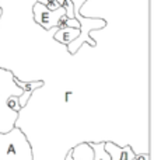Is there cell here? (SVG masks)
Wrapping results in <instances>:
<instances>
[{
	"instance_id": "ba28073f",
	"label": "cell",
	"mask_w": 154,
	"mask_h": 160,
	"mask_svg": "<svg viewBox=\"0 0 154 160\" xmlns=\"http://www.w3.org/2000/svg\"><path fill=\"white\" fill-rule=\"evenodd\" d=\"M94 152V160H111L109 155L107 153L104 148V143L105 141H99V142H88ZM135 160V159H133Z\"/></svg>"
},
{
	"instance_id": "5bb4252c",
	"label": "cell",
	"mask_w": 154,
	"mask_h": 160,
	"mask_svg": "<svg viewBox=\"0 0 154 160\" xmlns=\"http://www.w3.org/2000/svg\"><path fill=\"white\" fill-rule=\"evenodd\" d=\"M2 16H3V8H2V6H0V18H2Z\"/></svg>"
},
{
	"instance_id": "5b68a950",
	"label": "cell",
	"mask_w": 154,
	"mask_h": 160,
	"mask_svg": "<svg viewBox=\"0 0 154 160\" xmlns=\"http://www.w3.org/2000/svg\"><path fill=\"white\" fill-rule=\"evenodd\" d=\"M104 148L107 150V153L109 155L111 160H133L136 156V152L133 150V148L130 145L121 148L119 145H116L115 142L105 141Z\"/></svg>"
},
{
	"instance_id": "7c38bea8",
	"label": "cell",
	"mask_w": 154,
	"mask_h": 160,
	"mask_svg": "<svg viewBox=\"0 0 154 160\" xmlns=\"http://www.w3.org/2000/svg\"><path fill=\"white\" fill-rule=\"evenodd\" d=\"M72 2H73V4H75V17H76L80 14V7H81V4L85 0H72Z\"/></svg>"
},
{
	"instance_id": "277c9868",
	"label": "cell",
	"mask_w": 154,
	"mask_h": 160,
	"mask_svg": "<svg viewBox=\"0 0 154 160\" xmlns=\"http://www.w3.org/2000/svg\"><path fill=\"white\" fill-rule=\"evenodd\" d=\"M31 11H32V18L39 27H42L45 31H51L53 28H58V22L60 17L65 14V8L59 7L56 10H49L45 7L42 3L35 2L31 6Z\"/></svg>"
},
{
	"instance_id": "4fadbf2b",
	"label": "cell",
	"mask_w": 154,
	"mask_h": 160,
	"mask_svg": "<svg viewBox=\"0 0 154 160\" xmlns=\"http://www.w3.org/2000/svg\"><path fill=\"white\" fill-rule=\"evenodd\" d=\"M135 160H150V156H149V153H140V155H137L136 153V156H135Z\"/></svg>"
},
{
	"instance_id": "30bf717a",
	"label": "cell",
	"mask_w": 154,
	"mask_h": 160,
	"mask_svg": "<svg viewBox=\"0 0 154 160\" xmlns=\"http://www.w3.org/2000/svg\"><path fill=\"white\" fill-rule=\"evenodd\" d=\"M7 105L10 110L16 111V112L20 114V111L22 110V107L20 105V101H18V96H10L7 100Z\"/></svg>"
},
{
	"instance_id": "52a82bcc",
	"label": "cell",
	"mask_w": 154,
	"mask_h": 160,
	"mask_svg": "<svg viewBox=\"0 0 154 160\" xmlns=\"http://www.w3.org/2000/svg\"><path fill=\"white\" fill-rule=\"evenodd\" d=\"M72 160H94V152L88 142H81L70 149Z\"/></svg>"
},
{
	"instance_id": "8992f818",
	"label": "cell",
	"mask_w": 154,
	"mask_h": 160,
	"mask_svg": "<svg viewBox=\"0 0 154 160\" xmlns=\"http://www.w3.org/2000/svg\"><path fill=\"white\" fill-rule=\"evenodd\" d=\"M80 34V28L76 27H63V28H56L53 32V39L58 41L62 45H69L73 39H76Z\"/></svg>"
},
{
	"instance_id": "7a4b0ae2",
	"label": "cell",
	"mask_w": 154,
	"mask_h": 160,
	"mask_svg": "<svg viewBox=\"0 0 154 160\" xmlns=\"http://www.w3.org/2000/svg\"><path fill=\"white\" fill-rule=\"evenodd\" d=\"M0 160H34L30 141L17 125L0 132Z\"/></svg>"
},
{
	"instance_id": "8fae6325",
	"label": "cell",
	"mask_w": 154,
	"mask_h": 160,
	"mask_svg": "<svg viewBox=\"0 0 154 160\" xmlns=\"http://www.w3.org/2000/svg\"><path fill=\"white\" fill-rule=\"evenodd\" d=\"M36 2L42 3V4H44L45 7H48L49 10H56V8L60 7L59 3H58V0H36Z\"/></svg>"
},
{
	"instance_id": "9c48e42d",
	"label": "cell",
	"mask_w": 154,
	"mask_h": 160,
	"mask_svg": "<svg viewBox=\"0 0 154 160\" xmlns=\"http://www.w3.org/2000/svg\"><path fill=\"white\" fill-rule=\"evenodd\" d=\"M59 6L65 8V14L67 18H76L75 17V4L72 0H58Z\"/></svg>"
},
{
	"instance_id": "3957f363",
	"label": "cell",
	"mask_w": 154,
	"mask_h": 160,
	"mask_svg": "<svg viewBox=\"0 0 154 160\" xmlns=\"http://www.w3.org/2000/svg\"><path fill=\"white\" fill-rule=\"evenodd\" d=\"M76 18L80 22V34L76 39H73L69 45H66L70 55H76L84 44H88L90 47L95 48L97 41L91 38L90 32L91 31H101L107 27V20L102 18V17H87L79 14V16H76Z\"/></svg>"
},
{
	"instance_id": "6da1fadb",
	"label": "cell",
	"mask_w": 154,
	"mask_h": 160,
	"mask_svg": "<svg viewBox=\"0 0 154 160\" xmlns=\"http://www.w3.org/2000/svg\"><path fill=\"white\" fill-rule=\"evenodd\" d=\"M21 94L22 88L16 83L14 73L0 66V132H8L16 127L20 114L8 108L7 100L10 96Z\"/></svg>"
}]
</instances>
